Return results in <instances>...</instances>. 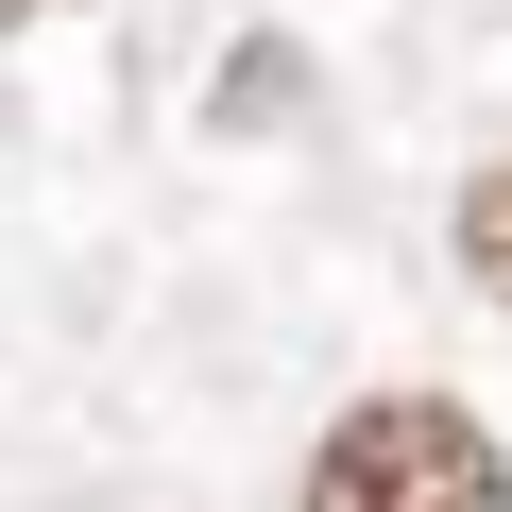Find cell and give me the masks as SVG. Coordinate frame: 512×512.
Here are the masks:
<instances>
[{"label":"cell","instance_id":"6da1fadb","mask_svg":"<svg viewBox=\"0 0 512 512\" xmlns=\"http://www.w3.org/2000/svg\"><path fill=\"white\" fill-rule=\"evenodd\" d=\"M308 512H512V461H495L478 410H444V393H376V410L325 427Z\"/></svg>","mask_w":512,"mask_h":512},{"label":"cell","instance_id":"3957f363","mask_svg":"<svg viewBox=\"0 0 512 512\" xmlns=\"http://www.w3.org/2000/svg\"><path fill=\"white\" fill-rule=\"evenodd\" d=\"M0 18H35V0H0Z\"/></svg>","mask_w":512,"mask_h":512},{"label":"cell","instance_id":"7a4b0ae2","mask_svg":"<svg viewBox=\"0 0 512 512\" xmlns=\"http://www.w3.org/2000/svg\"><path fill=\"white\" fill-rule=\"evenodd\" d=\"M461 274H478V291L512 308V154H495V171L461 188Z\"/></svg>","mask_w":512,"mask_h":512}]
</instances>
